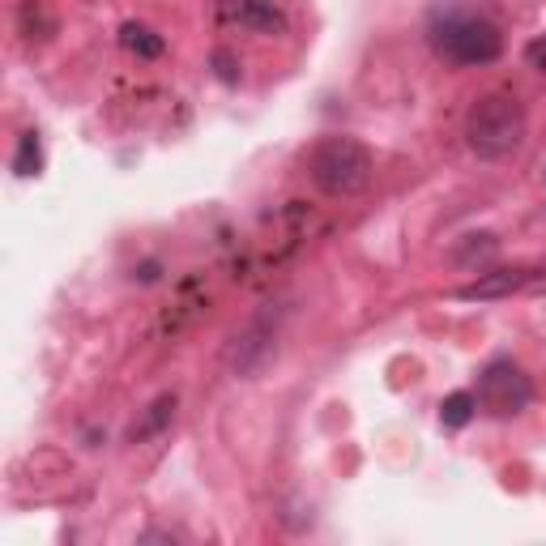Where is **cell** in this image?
<instances>
[{"mask_svg": "<svg viewBox=\"0 0 546 546\" xmlns=\"http://www.w3.org/2000/svg\"><path fill=\"white\" fill-rule=\"evenodd\" d=\"M431 35V52L448 64H461V69H474V64H491L504 52V35L500 26L483 13L470 9H440L427 26Z\"/></svg>", "mask_w": 546, "mask_h": 546, "instance_id": "1", "label": "cell"}, {"mask_svg": "<svg viewBox=\"0 0 546 546\" xmlns=\"http://www.w3.org/2000/svg\"><path fill=\"white\" fill-rule=\"evenodd\" d=\"M465 141L478 158H508L525 141V107L517 94L491 90L465 116Z\"/></svg>", "mask_w": 546, "mask_h": 546, "instance_id": "2", "label": "cell"}, {"mask_svg": "<svg viewBox=\"0 0 546 546\" xmlns=\"http://www.w3.org/2000/svg\"><path fill=\"white\" fill-rule=\"evenodd\" d=\"M308 171L325 197H355L372 184V150L355 137H325L312 150Z\"/></svg>", "mask_w": 546, "mask_h": 546, "instance_id": "3", "label": "cell"}, {"mask_svg": "<svg viewBox=\"0 0 546 546\" xmlns=\"http://www.w3.org/2000/svg\"><path fill=\"white\" fill-rule=\"evenodd\" d=\"M474 397H478V410L495 414V419H512V414H521L534 401V384H529V376L512 359H491L483 367V376H478Z\"/></svg>", "mask_w": 546, "mask_h": 546, "instance_id": "4", "label": "cell"}, {"mask_svg": "<svg viewBox=\"0 0 546 546\" xmlns=\"http://www.w3.org/2000/svg\"><path fill=\"white\" fill-rule=\"evenodd\" d=\"M538 273L534 269H495V273H483L478 282H470V286H461L457 291V299H504V295H512V291H521V286H529Z\"/></svg>", "mask_w": 546, "mask_h": 546, "instance_id": "5", "label": "cell"}, {"mask_svg": "<svg viewBox=\"0 0 546 546\" xmlns=\"http://www.w3.org/2000/svg\"><path fill=\"white\" fill-rule=\"evenodd\" d=\"M171 419H175V393H163L158 401H150V406H146V414H141V423L128 427V444H141V440L158 436V431H163Z\"/></svg>", "mask_w": 546, "mask_h": 546, "instance_id": "6", "label": "cell"}, {"mask_svg": "<svg viewBox=\"0 0 546 546\" xmlns=\"http://www.w3.org/2000/svg\"><path fill=\"white\" fill-rule=\"evenodd\" d=\"M235 18H239V26L265 30V35H273V30L286 26L278 0H239V5H235Z\"/></svg>", "mask_w": 546, "mask_h": 546, "instance_id": "7", "label": "cell"}, {"mask_svg": "<svg viewBox=\"0 0 546 546\" xmlns=\"http://www.w3.org/2000/svg\"><path fill=\"white\" fill-rule=\"evenodd\" d=\"M120 43H124L133 56H141V60H158V56L167 52L163 35H154V30L141 26V22H124V26H120Z\"/></svg>", "mask_w": 546, "mask_h": 546, "instance_id": "8", "label": "cell"}, {"mask_svg": "<svg viewBox=\"0 0 546 546\" xmlns=\"http://www.w3.org/2000/svg\"><path fill=\"white\" fill-rule=\"evenodd\" d=\"M13 171H18L22 180H30V175H39V171H43V141H39L35 128L18 137V154H13Z\"/></svg>", "mask_w": 546, "mask_h": 546, "instance_id": "9", "label": "cell"}, {"mask_svg": "<svg viewBox=\"0 0 546 546\" xmlns=\"http://www.w3.org/2000/svg\"><path fill=\"white\" fill-rule=\"evenodd\" d=\"M474 410H478V397L465 393V389H457V393H448V397L440 401V423H444V427H465V423L474 419Z\"/></svg>", "mask_w": 546, "mask_h": 546, "instance_id": "10", "label": "cell"}, {"mask_svg": "<svg viewBox=\"0 0 546 546\" xmlns=\"http://www.w3.org/2000/svg\"><path fill=\"white\" fill-rule=\"evenodd\" d=\"M214 73H218V82H227V86L239 82V64H235V56L227 52V47H218L214 52Z\"/></svg>", "mask_w": 546, "mask_h": 546, "instance_id": "11", "label": "cell"}, {"mask_svg": "<svg viewBox=\"0 0 546 546\" xmlns=\"http://www.w3.org/2000/svg\"><path fill=\"white\" fill-rule=\"evenodd\" d=\"M133 278H137V282H158V261L137 265V269H133Z\"/></svg>", "mask_w": 546, "mask_h": 546, "instance_id": "12", "label": "cell"}, {"mask_svg": "<svg viewBox=\"0 0 546 546\" xmlns=\"http://www.w3.org/2000/svg\"><path fill=\"white\" fill-rule=\"evenodd\" d=\"M529 60L538 64V69H546V39H538V43H529Z\"/></svg>", "mask_w": 546, "mask_h": 546, "instance_id": "13", "label": "cell"}]
</instances>
